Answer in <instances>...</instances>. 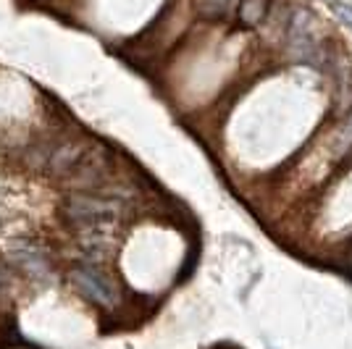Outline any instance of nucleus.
<instances>
[{
	"label": "nucleus",
	"mask_w": 352,
	"mask_h": 349,
	"mask_svg": "<svg viewBox=\"0 0 352 349\" xmlns=\"http://www.w3.org/2000/svg\"><path fill=\"white\" fill-rule=\"evenodd\" d=\"M8 284H11V278H8V273H6L3 268H0V289H6Z\"/></svg>",
	"instance_id": "obj_7"
},
{
	"label": "nucleus",
	"mask_w": 352,
	"mask_h": 349,
	"mask_svg": "<svg viewBox=\"0 0 352 349\" xmlns=\"http://www.w3.org/2000/svg\"><path fill=\"white\" fill-rule=\"evenodd\" d=\"M331 8H334V14H337L339 21H342L344 27H350V30H352V5H350V3H334Z\"/></svg>",
	"instance_id": "obj_5"
},
{
	"label": "nucleus",
	"mask_w": 352,
	"mask_h": 349,
	"mask_svg": "<svg viewBox=\"0 0 352 349\" xmlns=\"http://www.w3.org/2000/svg\"><path fill=\"white\" fill-rule=\"evenodd\" d=\"M63 216L76 226H105L121 216V207L113 200H98V197H72L63 205Z\"/></svg>",
	"instance_id": "obj_1"
},
{
	"label": "nucleus",
	"mask_w": 352,
	"mask_h": 349,
	"mask_svg": "<svg viewBox=\"0 0 352 349\" xmlns=\"http://www.w3.org/2000/svg\"><path fill=\"white\" fill-rule=\"evenodd\" d=\"M268 14V0H239V21L245 27H258Z\"/></svg>",
	"instance_id": "obj_3"
},
{
	"label": "nucleus",
	"mask_w": 352,
	"mask_h": 349,
	"mask_svg": "<svg viewBox=\"0 0 352 349\" xmlns=\"http://www.w3.org/2000/svg\"><path fill=\"white\" fill-rule=\"evenodd\" d=\"M72 284L82 291L87 300L98 302V305H105V307L116 305V300H118L116 286H113V281H111L108 276H103L98 268H89V265L74 268Z\"/></svg>",
	"instance_id": "obj_2"
},
{
	"label": "nucleus",
	"mask_w": 352,
	"mask_h": 349,
	"mask_svg": "<svg viewBox=\"0 0 352 349\" xmlns=\"http://www.w3.org/2000/svg\"><path fill=\"white\" fill-rule=\"evenodd\" d=\"M232 0H203V8H206L208 14H223L226 11V5H229Z\"/></svg>",
	"instance_id": "obj_6"
},
{
	"label": "nucleus",
	"mask_w": 352,
	"mask_h": 349,
	"mask_svg": "<svg viewBox=\"0 0 352 349\" xmlns=\"http://www.w3.org/2000/svg\"><path fill=\"white\" fill-rule=\"evenodd\" d=\"M16 260L21 262L27 271H34V273H45V258L43 252H37V249H21V252H16Z\"/></svg>",
	"instance_id": "obj_4"
}]
</instances>
